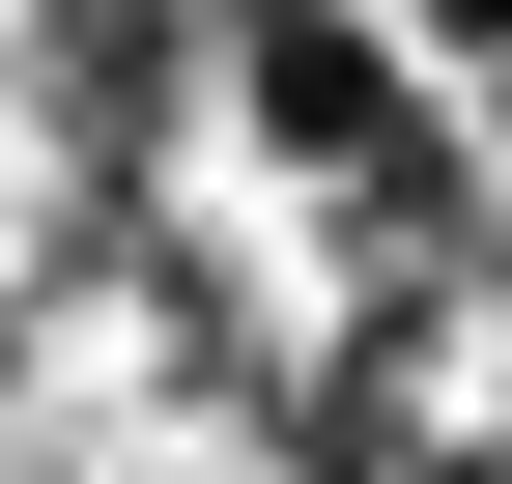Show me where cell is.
<instances>
[{"label": "cell", "mask_w": 512, "mask_h": 484, "mask_svg": "<svg viewBox=\"0 0 512 484\" xmlns=\"http://www.w3.org/2000/svg\"><path fill=\"white\" fill-rule=\"evenodd\" d=\"M399 29H427V57H512V0H399Z\"/></svg>", "instance_id": "obj_1"}]
</instances>
